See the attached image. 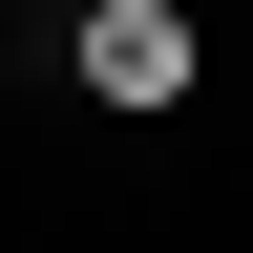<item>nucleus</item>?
Masks as SVG:
<instances>
[{
    "label": "nucleus",
    "mask_w": 253,
    "mask_h": 253,
    "mask_svg": "<svg viewBox=\"0 0 253 253\" xmlns=\"http://www.w3.org/2000/svg\"><path fill=\"white\" fill-rule=\"evenodd\" d=\"M63 63H84V106L148 126V106H190V63H211V42H190V0H63Z\"/></svg>",
    "instance_id": "1"
}]
</instances>
